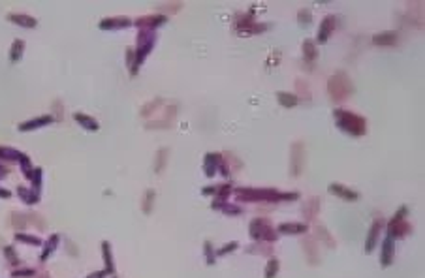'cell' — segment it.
Instances as JSON below:
<instances>
[{
    "mask_svg": "<svg viewBox=\"0 0 425 278\" xmlns=\"http://www.w3.org/2000/svg\"><path fill=\"white\" fill-rule=\"evenodd\" d=\"M277 98H279L280 106H284V107H293L299 102V98L295 94H288V92H277Z\"/></svg>",
    "mask_w": 425,
    "mask_h": 278,
    "instance_id": "7402d4cb",
    "label": "cell"
},
{
    "mask_svg": "<svg viewBox=\"0 0 425 278\" xmlns=\"http://www.w3.org/2000/svg\"><path fill=\"white\" fill-rule=\"evenodd\" d=\"M0 197H4V199H8V197H12V192H8V190H4V188H0Z\"/></svg>",
    "mask_w": 425,
    "mask_h": 278,
    "instance_id": "e575fe53",
    "label": "cell"
},
{
    "mask_svg": "<svg viewBox=\"0 0 425 278\" xmlns=\"http://www.w3.org/2000/svg\"><path fill=\"white\" fill-rule=\"evenodd\" d=\"M4 252H6V256H8V259H10V261H13V263H17V261H19V259H17V256L13 254L12 246H6V248H4Z\"/></svg>",
    "mask_w": 425,
    "mask_h": 278,
    "instance_id": "1f68e13d",
    "label": "cell"
},
{
    "mask_svg": "<svg viewBox=\"0 0 425 278\" xmlns=\"http://www.w3.org/2000/svg\"><path fill=\"white\" fill-rule=\"evenodd\" d=\"M53 121L51 115H42V117H36L32 121H26L19 124V130L21 132H30V130H38V128H45L49 122Z\"/></svg>",
    "mask_w": 425,
    "mask_h": 278,
    "instance_id": "52a82bcc",
    "label": "cell"
},
{
    "mask_svg": "<svg viewBox=\"0 0 425 278\" xmlns=\"http://www.w3.org/2000/svg\"><path fill=\"white\" fill-rule=\"evenodd\" d=\"M373 42H375V45H393L397 42V34L395 32H382V34L375 36Z\"/></svg>",
    "mask_w": 425,
    "mask_h": 278,
    "instance_id": "ffe728a7",
    "label": "cell"
},
{
    "mask_svg": "<svg viewBox=\"0 0 425 278\" xmlns=\"http://www.w3.org/2000/svg\"><path fill=\"white\" fill-rule=\"evenodd\" d=\"M30 181H32V184H34V190H40V186H42V170L40 168H36V170L32 171V177H30Z\"/></svg>",
    "mask_w": 425,
    "mask_h": 278,
    "instance_id": "83f0119b",
    "label": "cell"
},
{
    "mask_svg": "<svg viewBox=\"0 0 425 278\" xmlns=\"http://www.w3.org/2000/svg\"><path fill=\"white\" fill-rule=\"evenodd\" d=\"M15 239L17 241H21V242H26V244H42V241L38 239V237H32V235H24V233H17L15 235Z\"/></svg>",
    "mask_w": 425,
    "mask_h": 278,
    "instance_id": "484cf974",
    "label": "cell"
},
{
    "mask_svg": "<svg viewBox=\"0 0 425 278\" xmlns=\"http://www.w3.org/2000/svg\"><path fill=\"white\" fill-rule=\"evenodd\" d=\"M333 23H335V17H331V15H328V17L322 21V26H320V30H318V42H320V43L328 42L329 34H331V30H333Z\"/></svg>",
    "mask_w": 425,
    "mask_h": 278,
    "instance_id": "5bb4252c",
    "label": "cell"
},
{
    "mask_svg": "<svg viewBox=\"0 0 425 278\" xmlns=\"http://www.w3.org/2000/svg\"><path fill=\"white\" fill-rule=\"evenodd\" d=\"M237 246H239V244H237V242H235V241H233V242H228V244H226V246H224L222 250H219V256L230 254V252H233V250H235Z\"/></svg>",
    "mask_w": 425,
    "mask_h": 278,
    "instance_id": "f1b7e54d",
    "label": "cell"
},
{
    "mask_svg": "<svg viewBox=\"0 0 425 278\" xmlns=\"http://www.w3.org/2000/svg\"><path fill=\"white\" fill-rule=\"evenodd\" d=\"M23 49H24V43L21 40H15L12 43V49H10V61L12 62H19L21 61V57H23Z\"/></svg>",
    "mask_w": 425,
    "mask_h": 278,
    "instance_id": "44dd1931",
    "label": "cell"
},
{
    "mask_svg": "<svg viewBox=\"0 0 425 278\" xmlns=\"http://www.w3.org/2000/svg\"><path fill=\"white\" fill-rule=\"evenodd\" d=\"M406 213H408L406 207H401V209L395 213V216L391 218V222H389V226H388V230H389L388 235H391L393 239H395V237H403V235H406V233L410 231V226H408L406 220H404Z\"/></svg>",
    "mask_w": 425,
    "mask_h": 278,
    "instance_id": "5b68a950",
    "label": "cell"
},
{
    "mask_svg": "<svg viewBox=\"0 0 425 278\" xmlns=\"http://www.w3.org/2000/svg\"><path fill=\"white\" fill-rule=\"evenodd\" d=\"M352 85H350V79L344 75V73H337L333 79H329V94L335 98V100H342L344 96L352 94Z\"/></svg>",
    "mask_w": 425,
    "mask_h": 278,
    "instance_id": "277c9868",
    "label": "cell"
},
{
    "mask_svg": "<svg viewBox=\"0 0 425 278\" xmlns=\"http://www.w3.org/2000/svg\"><path fill=\"white\" fill-rule=\"evenodd\" d=\"M279 273V261L277 259H269L268 267H266V278H275Z\"/></svg>",
    "mask_w": 425,
    "mask_h": 278,
    "instance_id": "d4e9b609",
    "label": "cell"
},
{
    "mask_svg": "<svg viewBox=\"0 0 425 278\" xmlns=\"http://www.w3.org/2000/svg\"><path fill=\"white\" fill-rule=\"evenodd\" d=\"M23 156V152H19V150H15V149H10V147H0V158H4V160H21Z\"/></svg>",
    "mask_w": 425,
    "mask_h": 278,
    "instance_id": "603a6c76",
    "label": "cell"
},
{
    "mask_svg": "<svg viewBox=\"0 0 425 278\" xmlns=\"http://www.w3.org/2000/svg\"><path fill=\"white\" fill-rule=\"evenodd\" d=\"M132 21L128 17H111V19H102L100 21V28L104 30H113V28H124V26H130Z\"/></svg>",
    "mask_w": 425,
    "mask_h": 278,
    "instance_id": "30bf717a",
    "label": "cell"
},
{
    "mask_svg": "<svg viewBox=\"0 0 425 278\" xmlns=\"http://www.w3.org/2000/svg\"><path fill=\"white\" fill-rule=\"evenodd\" d=\"M108 275H110L108 271H98V273H92V275H89L87 278H106Z\"/></svg>",
    "mask_w": 425,
    "mask_h": 278,
    "instance_id": "d6a6232c",
    "label": "cell"
},
{
    "mask_svg": "<svg viewBox=\"0 0 425 278\" xmlns=\"http://www.w3.org/2000/svg\"><path fill=\"white\" fill-rule=\"evenodd\" d=\"M19 166H21V171H23V175H24V179H28L30 181V177H32V166H30V158L26 156V154H23L21 156V160H19Z\"/></svg>",
    "mask_w": 425,
    "mask_h": 278,
    "instance_id": "cb8c5ba5",
    "label": "cell"
},
{
    "mask_svg": "<svg viewBox=\"0 0 425 278\" xmlns=\"http://www.w3.org/2000/svg\"><path fill=\"white\" fill-rule=\"evenodd\" d=\"M335 121L340 130L348 132L350 135H363L365 133V119L354 115L350 111H342L337 109L335 111Z\"/></svg>",
    "mask_w": 425,
    "mask_h": 278,
    "instance_id": "7a4b0ae2",
    "label": "cell"
},
{
    "mask_svg": "<svg viewBox=\"0 0 425 278\" xmlns=\"http://www.w3.org/2000/svg\"><path fill=\"white\" fill-rule=\"evenodd\" d=\"M301 19L305 21L303 24L311 23V13H309V12H299V21H301Z\"/></svg>",
    "mask_w": 425,
    "mask_h": 278,
    "instance_id": "836d02e7",
    "label": "cell"
},
{
    "mask_svg": "<svg viewBox=\"0 0 425 278\" xmlns=\"http://www.w3.org/2000/svg\"><path fill=\"white\" fill-rule=\"evenodd\" d=\"M8 21H13L19 26H26V28H34L38 24V21L30 15H23V13H10L8 15Z\"/></svg>",
    "mask_w": 425,
    "mask_h": 278,
    "instance_id": "7c38bea8",
    "label": "cell"
},
{
    "mask_svg": "<svg viewBox=\"0 0 425 278\" xmlns=\"http://www.w3.org/2000/svg\"><path fill=\"white\" fill-rule=\"evenodd\" d=\"M329 192L335 193V195H339V197H342V199H346V201H356V199L359 197V193L358 192H352L350 188H346V186H342V184H337V182L329 184Z\"/></svg>",
    "mask_w": 425,
    "mask_h": 278,
    "instance_id": "9c48e42d",
    "label": "cell"
},
{
    "mask_svg": "<svg viewBox=\"0 0 425 278\" xmlns=\"http://www.w3.org/2000/svg\"><path fill=\"white\" fill-rule=\"evenodd\" d=\"M211 248V244L209 242H205V256H207V263L209 265H213L215 263V256H213V250H209Z\"/></svg>",
    "mask_w": 425,
    "mask_h": 278,
    "instance_id": "4dcf8cb0",
    "label": "cell"
},
{
    "mask_svg": "<svg viewBox=\"0 0 425 278\" xmlns=\"http://www.w3.org/2000/svg\"><path fill=\"white\" fill-rule=\"evenodd\" d=\"M59 241H61V237H59L57 233L49 237L47 244H45V248H44V252H42V256H40V259H42V261H45V259H47L49 256L53 254L55 250H57V244H59Z\"/></svg>",
    "mask_w": 425,
    "mask_h": 278,
    "instance_id": "d6986e66",
    "label": "cell"
},
{
    "mask_svg": "<svg viewBox=\"0 0 425 278\" xmlns=\"http://www.w3.org/2000/svg\"><path fill=\"white\" fill-rule=\"evenodd\" d=\"M380 230H382V222L377 220V222L371 226L369 237H367V244H365V250H367V252H373V250H375V244H377V239H378V235H380Z\"/></svg>",
    "mask_w": 425,
    "mask_h": 278,
    "instance_id": "4fadbf2b",
    "label": "cell"
},
{
    "mask_svg": "<svg viewBox=\"0 0 425 278\" xmlns=\"http://www.w3.org/2000/svg\"><path fill=\"white\" fill-rule=\"evenodd\" d=\"M17 193H19V197L23 199L26 205H34L40 201V193L36 190H30V188H24V186H19L17 188Z\"/></svg>",
    "mask_w": 425,
    "mask_h": 278,
    "instance_id": "9a60e30c",
    "label": "cell"
},
{
    "mask_svg": "<svg viewBox=\"0 0 425 278\" xmlns=\"http://www.w3.org/2000/svg\"><path fill=\"white\" fill-rule=\"evenodd\" d=\"M222 164V156L220 154H207L205 156V164H203V171H205L207 177H213L217 175V170Z\"/></svg>",
    "mask_w": 425,
    "mask_h": 278,
    "instance_id": "8fae6325",
    "label": "cell"
},
{
    "mask_svg": "<svg viewBox=\"0 0 425 278\" xmlns=\"http://www.w3.org/2000/svg\"><path fill=\"white\" fill-rule=\"evenodd\" d=\"M393 254H395V239L391 235H386L384 239V246H382V267H389L393 261Z\"/></svg>",
    "mask_w": 425,
    "mask_h": 278,
    "instance_id": "ba28073f",
    "label": "cell"
},
{
    "mask_svg": "<svg viewBox=\"0 0 425 278\" xmlns=\"http://www.w3.org/2000/svg\"><path fill=\"white\" fill-rule=\"evenodd\" d=\"M73 119L79 122L85 130H90V132H98V128H100V124H98L92 117H89V115H83V113H75L73 115Z\"/></svg>",
    "mask_w": 425,
    "mask_h": 278,
    "instance_id": "2e32d148",
    "label": "cell"
},
{
    "mask_svg": "<svg viewBox=\"0 0 425 278\" xmlns=\"http://www.w3.org/2000/svg\"><path fill=\"white\" fill-rule=\"evenodd\" d=\"M250 237L258 239V241H275L277 233L273 230V226L264 218H256L250 222Z\"/></svg>",
    "mask_w": 425,
    "mask_h": 278,
    "instance_id": "3957f363",
    "label": "cell"
},
{
    "mask_svg": "<svg viewBox=\"0 0 425 278\" xmlns=\"http://www.w3.org/2000/svg\"><path fill=\"white\" fill-rule=\"evenodd\" d=\"M303 51H305V59H307V61H313V59L316 57V49H314V43H313V42H305Z\"/></svg>",
    "mask_w": 425,
    "mask_h": 278,
    "instance_id": "4316f807",
    "label": "cell"
},
{
    "mask_svg": "<svg viewBox=\"0 0 425 278\" xmlns=\"http://www.w3.org/2000/svg\"><path fill=\"white\" fill-rule=\"evenodd\" d=\"M6 175H8V170H6L4 166H0V179H4Z\"/></svg>",
    "mask_w": 425,
    "mask_h": 278,
    "instance_id": "d590c367",
    "label": "cell"
},
{
    "mask_svg": "<svg viewBox=\"0 0 425 278\" xmlns=\"http://www.w3.org/2000/svg\"><path fill=\"white\" fill-rule=\"evenodd\" d=\"M13 277H34V271L32 269H21V271H13Z\"/></svg>",
    "mask_w": 425,
    "mask_h": 278,
    "instance_id": "f546056e",
    "label": "cell"
},
{
    "mask_svg": "<svg viewBox=\"0 0 425 278\" xmlns=\"http://www.w3.org/2000/svg\"><path fill=\"white\" fill-rule=\"evenodd\" d=\"M307 226L305 224H280L279 231L280 233H288V235H301V233H307Z\"/></svg>",
    "mask_w": 425,
    "mask_h": 278,
    "instance_id": "e0dca14e",
    "label": "cell"
},
{
    "mask_svg": "<svg viewBox=\"0 0 425 278\" xmlns=\"http://www.w3.org/2000/svg\"><path fill=\"white\" fill-rule=\"evenodd\" d=\"M166 23V17L164 15H145V17H139L135 24L141 28V30H153L160 24Z\"/></svg>",
    "mask_w": 425,
    "mask_h": 278,
    "instance_id": "8992f818",
    "label": "cell"
},
{
    "mask_svg": "<svg viewBox=\"0 0 425 278\" xmlns=\"http://www.w3.org/2000/svg\"><path fill=\"white\" fill-rule=\"evenodd\" d=\"M102 254H104V261H106V271H108V273H115V263H113V254H111V244L108 241L102 242Z\"/></svg>",
    "mask_w": 425,
    "mask_h": 278,
    "instance_id": "ac0fdd59",
    "label": "cell"
},
{
    "mask_svg": "<svg viewBox=\"0 0 425 278\" xmlns=\"http://www.w3.org/2000/svg\"><path fill=\"white\" fill-rule=\"evenodd\" d=\"M239 201H282V199H297L295 193H279L269 188H241L237 190Z\"/></svg>",
    "mask_w": 425,
    "mask_h": 278,
    "instance_id": "6da1fadb",
    "label": "cell"
}]
</instances>
